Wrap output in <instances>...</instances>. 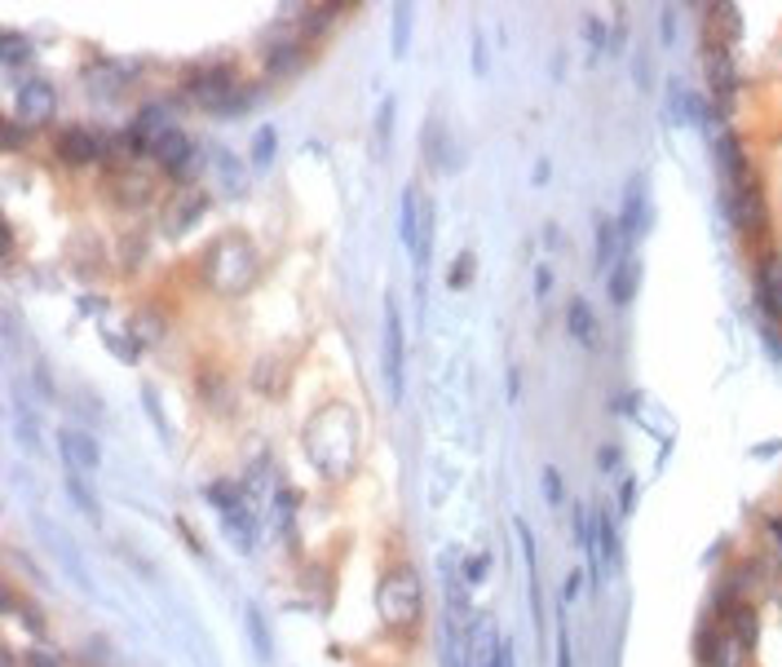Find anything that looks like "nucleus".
Returning a JSON list of instances; mask_svg holds the SVG:
<instances>
[{
    "instance_id": "1",
    "label": "nucleus",
    "mask_w": 782,
    "mask_h": 667,
    "mask_svg": "<svg viewBox=\"0 0 782 667\" xmlns=\"http://www.w3.org/2000/svg\"><path fill=\"white\" fill-rule=\"evenodd\" d=\"M376 615L389 628H416L425 615V583L416 566H394L376 588Z\"/></svg>"
},
{
    "instance_id": "14",
    "label": "nucleus",
    "mask_w": 782,
    "mask_h": 667,
    "mask_svg": "<svg viewBox=\"0 0 782 667\" xmlns=\"http://www.w3.org/2000/svg\"><path fill=\"white\" fill-rule=\"evenodd\" d=\"M636 284H641V261H636V252H628L615 270L606 275V292H610L615 305H628L636 297Z\"/></svg>"
},
{
    "instance_id": "36",
    "label": "nucleus",
    "mask_w": 782,
    "mask_h": 667,
    "mask_svg": "<svg viewBox=\"0 0 782 667\" xmlns=\"http://www.w3.org/2000/svg\"><path fill=\"white\" fill-rule=\"evenodd\" d=\"M672 40H677V10L668 5L664 10V45H672Z\"/></svg>"
},
{
    "instance_id": "13",
    "label": "nucleus",
    "mask_w": 782,
    "mask_h": 667,
    "mask_svg": "<svg viewBox=\"0 0 782 667\" xmlns=\"http://www.w3.org/2000/svg\"><path fill=\"white\" fill-rule=\"evenodd\" d=\"M420 209H425L420 186H403V194H399V243L407 252H416V239H420Z\"/></svg>"
},
{
    "instance_id": "6",
    "label": "nucleus",
    "mask_w": 782,
    "mask_h": 667,
    "mask_svg": "<svg viewBox=\"0 0 782 667\" xmlns=\"http://www.w3.org/2000/svg\"><path fill=\"white\" fill-rule=\"evenodd\" d=\"M53 106H58V93H53V85H49V80H23V85H18L14 115H18V124H23V128L45 124V119L53 115Z\"/></svg>"
},
{
    "instance_id": "18",
    "label": "nucleus",
    "mask_w": 782,
    "mask_h": 667,
    "mask_svg": "<svg viewBox=\"0 0 782 667\" xmlns=\"http://www.w3.org/2000/svg\"><path fill=\"white\" fill-rule=\"evenodd\" d=\"M668 115H672V124H703L707 119L703 102L681 80H672V89H668Z\"/></svg>"
},
{
    "instance_id": "26",
    "label": "nucleus",
    "mask_w": 782,
    "mask_h": 667,
    "mask_svg": "<svg viewBox=\"0 0 782 667\" xmlns=\"http://www.w3.org/2000/svg\"><path fill=\"white\" fill-rule=\"evenodd\" d=\"M31 58V45L18 36V32H5L0 36V62L5 66H18V62H27Z\"/></svg>"
},
{
    "instance_id": "17",
    "label": "nucleus",
    "mask_w": 782,
    "mask_h": 667,
    "mask_svg": "<svg viewBox=\"0 0 782 667\" xmlns=\"http://www.w3.org/2000/svg\"><path fill=\"white\" fill-rule=\"evenodd\" d=\"M566 323H570V337H575L583 350H593V345H597V314H593V305L583 301V297H575V301H570Z\"/></svg>"
},
{
    "instance_id": "29",
    "label": "nucleus",
    "mask_w": 782,
    "mask_h": 667,
    "mask_svg": "<svg viewBox=\"0 0 782 667\" xmlns=\"http://www.w3.org/2000/svg\"><path fill=\"white\" fill-rule=\"evenodd\" d=\"M487 570H491V557H487V553L465 557V566H461V575H465V583H469V588H478V583L487 579Z\"/></svg>"
},
{
    "instance_id": "10",
    "label": "nucleus",
    "mask_w": 782,
    "mask_h": 667,
    "mask_svg": "<svg viewBox=\"0 0 782 667\" xmlns=\"http://www.w3.org/2000/svg\"><path fill=\"white\" fill-rule=\"evenodd\" d=\"M53 151H58L62 164H93V160H102L106 147H102V138H98L93 128H80V124H76V128H62V138H58Z\"/></svg>"
},
{
    "instance_id": "9",
    "label": "nucleus",
    "mask_w": 782,
    "mask_h": 667,
    "mask_svg": "<svg viewBox=\"0 0 782 667\" xmlns=\"http://www.w3.org/2000/svg\"><path fill=\"white\" fill-rule=\"evenodd\" d=\"M151 160H155L164 173H173V177H190L194 168H200V160H194V142L186 138L181 128H173L168 138H160V142H155Z\"/></svg>"
},
{
    "instance_id": "5",
    "label": "nucleus",
    "mask_w": 782,
    "mask_h": 667,
    "mask_svg": "<svg viewBox=\"0 0 782 667\" xmlns=\"http://www.w3.org/2000/svg\"><path fill=\"white\" fill-rule=\"evenodd\" d=\"M403 318L394 297L384 301V327H380V372H384V389H389V403H403Z\"/></svg>"
},
{
    "instance_id": "3",
    "label": "nucleus",
    "mask_w": 782,
    "mask_h": 667,
    "mask_svg": "<svg viewBox=\"0 0 782 667\" xmlns=\"http://www.w3.org/2000/svg\"><path fill=\"white\" fill-rule=\"evenodd\" d=\"M204 495H209L217 521L226 526V536L235 540V549H239V553H252V544H256V508H252V500H248L235 482H213Z\"/></svg>"
},
{
    "instance_id": "38",
    "label": "nucleus",
    "mask_w": 782,
    "mask_h": 667,
    "mask_svg": "<svg viewBox=\"0 0 782 667\" xmlns=\"http://www.w3.org/2000/svg\"><path fill=\"white\" fill-rule=\"evenodd\" d=\"M557 667H570V637H566V628L557 632Z\"/></svg>"
},
{
    "instance_id": "24",
    "label": "nucleus",
    "mask_w": 782,
    "mask_h": 667,
    "mask_svg": "<svg viewBox=\"0 0 782 667\" xmlns=\"http://www.w3.org/2000/svg\"><path fill=\"white\" fill-rule=\"evenodd\" d=\"M275 151H279L275 128H270V124H261V128H256V138H252V168H256V173H266V168L275 164Z\"/></svg>"
},
{
    "instance_id": "42",
    "label": "nucleus",
    "mask_w": 782,
    "mask_h": 667,
    "mask_svg": "<svg viewBox=\"0 0 782 667\" xmlns=\"http://www.w3.org/2000/svg\"><path fill=\"white\" fill-rule=\"evenodd\" d=\"M597 460H602V469H610V464H619V451H615V446H602Z\"/></svg>"
},
{
    "instance_id": "34",
    "label": "nucleus",
    "mask_w": 782,
    "mask_h": 667,
    "mask_svg": "<svg viewBox=\"0 0 782 667\" xmlns=\"http://www.w3.org/2000/svg\"><path fill=\"white\" fill-rule=\"evenodd\" d=\"M765 536H769V544H773V553L782 557V513H773V517L765 521Z\"/></svg>"
},
{
    "instance_id": "11",
    "label": "nucleus",
    "mask_w": 782,
    "mask_h": 667,
    "mask_svg": "<svg viewBox=\"0 0 782 667\" xmlns=\"http://www.w3.org/2000/svg\"><path fill=\"white\" fill-rule=\"evenodd\" d=\"M756 297H760V310L778 323L782 318V256H760L756 261Z\"/></svg>"
},
{
    "instance_id": "31",
    "label": "nucleus",
    "mask_w": 782,
    "mask_h": 667,
    "mask_svg": "<svg viewBox=\"0 0 782 667\" xmlns=\"http://www.w3.org/2000/svg\"><path fill=\"white\" fill-rule=\"evenodd\" d=\"M142 403H147V416H151V420H155V425H160V433H164V438H168V433H173V429H168V416H164V412H160V398H155V393H151V389H142Z\"/></svg>"
},
{
    "instance_id": "8",
    "label": "nucleus",
    "mask_w": 782,
    "mask_h": 667,
    "mask_svg": "<svg viewBox=\"0 0 782 667\" xmlns=\"http://www.w3.org/2000/svg\"><path fill=\"white\" fill-rule=\"evenodd\" d=\"M707 85H711L716 106L730 111V102H734V93H739V72H734L730 45H711V53H707Z\"/></svg>"
},
{
    "instance_id": "32",
    "label": "nucleus",
    "mask_w": 782,
    "mask_h": 667,
    "mask_svg": "<svg viewBox=\"0 0 782 667\" xmlns=\"http://www.w3.org/2000/svg\"><path fill=\"white\" fill-rule=\"evenodd\" d=\"M27 667H62V658L49 645H36V650H27Z\"/></svg>"
},
{
    "instance_id": "16",
    "label": "nucleus",
    "mask_w": 782,
    "mask_h": 667,
    "mask_svg": "<svg viewBox=\"0 0 782 667\" xmlns=\"http://www.w3.org/2000/svg\"><path fill=\"white\" fill-rule=\"evenodd\" d=\"M721 628L752 654V645H756V628H760V619H756V606L752 602H739V606H730L726 615H721Z\"/></svg>"
},
{
    "instance_id": "21",
    "label": "nucleus",
    "mask_w": 782,
    "mask_h": 667,
    "mask_svg": "<svg viewBox=\"0 0 782 667\" xmlns=\"http://www.w3.org/2000/svg\"><path fill=\"white\" fill-rule=\"evenodd\" d=\"M217 181H222V190L230 194V199H239L243 190H248V173H243V164L222 147L217 151Z\"/></svg>"
},
{
    "instance_id": "35",
    "label": "nucleus",
    "mask_w": 782,
    "mask_h": 667,
    "mask_svg": "<svg viewBox=\"0 0 782 667\" xmlns=\"http://www.w3.org/2000/svg\"><path fill=\"white\" fill-rule=\"evenodd\" d=\"M632 504H636V482L628 478L623 491H619V513H632Z\"/></svg>"
},
{
    "instance_id": "43",
    "label": "nucleus",
    "mask_w": 782,
    "mask_h": 667,
    "mask_svg": "<svg viewBox=\"0 0 782 667\" xmlns=\"http://www.w3.org/2000/svg\"><path fill=\"white\" fill-rule=\"evenodd\" d=\"M589 40H593V45H597V49H602V45H606V32H602V23H597V18H593V23H589Z\"/></svg>"
},
{
    "instance_id": "19",
    "label": "nucleus",
    "mask_w": 782,
    "mask_h": 667,
    "mask_svg": "<svg viewBox=\"0 0 782 667\" xmlns=\"http://www.w3.org/2000/svg\"><path fill=\"white\" fill-rule=\"evenodd\" d=\"M243 628H248V641H252L256 658H261V663H270V658H275V637H270L266 615H261L256 606H248V611H243Z\"/></svg>"
},
{
    "instance_id": "12",
    "label": "nucleus",
    "mask_w": 782,
    "mask_h": 667,
    "mask_svg": "<svg viewBox=\"0 0 782 667\" xmlns=\"http://www.w3.org/2000/svg\"><path fill=\"white\" fill-rule=\"evenodd\" d=\"M645 222H649V209H645V177L636 173V177L628 181L623 213H619V230H623V239H636V235L645 230Z\"/></svg>"
},
{
    "instance_id": "37",
    "label": "nucleus",
    "mask_w": 782,
    "mask_h": 667,
    "mask_svg": "<svg viewBox=\"0 0 782 667\" xmlns=\"http://www.w3.org/2000/svg\"><path fill=\"white\" fill-rule=\"evenodd\" d=\"M36 389H40L45 398H53V380H49V367H45V363H36Z\"/></svg>"
},
{
    "instance_id": "7",
    "label": "nucleus",
    "mask_w": 782,
    "mask_h": 667,
    "mask_svg": "<svg viewBox=\"0 0 782 667\" xmlns=\"http://www.w3.org/2000/svg\"><path fill=\"white\" fill-rule=\"evenodd\" d=\"M58 451L67 460V474H80V478L98 474V464H102V451L85 429H58Z\"/></svg>"
},
{
    "instance_id": "44",
    "label": "nucleus",
    "mask_w": 782,
    "mask_h": 667,
    "mask_svg": "<svg viewBox=\"0 0 782 667\" xmlns=\"http://www.w3.org/2000/svg\"><path fill=\"white\" fill-rule=\"evenodd\" d=\"M548 173H553V164H548V160H540V164H535V173H531V177H535V186H544V181H548Z\"/></svg>"
},
{
    "instance_id": "41",
    "label": "nucleus",
    "mask_w": 782,
    "mask_h": 667,
    "mask_svg": "<svg viewBox=\"0 0 782 667\" xmlns=\"http://www.w3.org/2000/svg\"><path fill=\"white\" fill-rule=\"evenodd\" d=\"M5 147H23V128L18 124H5Z\"/></svg>"
},
{
    "instance_id": "4",
    "label": "nucleus",
    "mask_w": 782,
    "mask_h": 667,
    "mask_svg": "<svg viewBox=\"0 0 782 667\" xmlns=\"http://www.w3.org/2000/svg\"><path fill=\"white\" fill-rule=\"evenodd\" d=\"M186 93L200 102V106L222 111V115H235V111L248 106V98L239 93L230 66H200V72H190V76H186Z\"/></svg>"
},
{
    "instance_id": "15",
    "label": "nucleus",
    "mask_w": 782,
    "mask_h": 667,
    "mask_svg": "<svg viewBox=\"0 0 782 667\" xmlns=\"http://www.w3.org/2000/svg\"><path fill=\"white\" fill-rule=\"evenodd\" d=\"M623 230H619V222H610V217H597V270H615V265L628 256L623 252Z\"/></svg>"
},
{
    "instance_id": "40",
    "label": "nucleus",
    "mask_w": 782,
    "mask_h": 667,
    "mask_svg": "<svg viewBox=\"0 0 782 667\" xmlns=\"http://www.w3.org/2000/svg\"><path fill=\"white\" fill-rule=\"evenodd\" d=\"M548 288H553V270H548V265H540V270H535V292L544 297Z\"/></svg>"
},
{
    "instance_id": "20",
    "label": "nucleus",
    "mask_w": 782,
    "mask_h": 667,
    "mask_svg": "<svg viewBox=\"0 0 782 667\" xmlns=\"http://www.w3.org/2000/svg\"><path fill=\"white\" fill-rule=\"evenodd\" d=\"M134 133H138V138H142L151 151H155V142H160V138H168L173 124H168V115H164L160 106H142V111H138V119H134Z\"/></svg>"
},
{
    "instance_id": "33",
    "label": "nucleus",
    "mask_w": 782,
    "mask_h": 667,
    "mask_svg": "<svg viewBox=\"0 0 782 667\" xmlns=\"http://www.w3.org/2000/svg\"><path fill=\"white\" fill-rule=\"evenodd\" d=\"M544 495H548L553 508L562 504V478H557V469H544Z\"/></svg>"
},
{
    "instance_id": "2",
    "label": "nucleus",
    "mask_w": 782,
    "mask_h": 667,
    "mask_svg": "<svg viewBox=\"0 0 782 667\" xmlns=\"http://www.w3.org/2000/svg\"><path fill=\"white\" fill-rule=\"evenodd\" d=\"M204 275H209V284H213L222 297L243 292V288L256 279V248H252L243 235H226L222 243L209 248Z\"/></svg>"
},
{
    "instance_id": "30",
    "label": "nucleus",
    "mask_w": 782,
    "mask_h": 667,
    "mask_svg": "<svg viewBox=\"0 0 782 667\" xmlns=\"http://www.w3.org/2000/svg\"><path fill=\"white\" fill-rule=\"evenodd\" d=\"M389 124H394V98H384L380 111H376V142H380V151L389 147Z\"/></svg>"
},
{
    "instance_id": "22",
    "label": "nucleus",
    "mask_w": 782,
    "mask_h": 667,
    "mask_svg": "<svg viewBox=\"0 0 782 667\" xmlns=\"http://www.w3.org/2000/svg\"><path fill=\"white\" fill-rule=\"evenodd\" d=\"M412 27H416V10L412 5H394V27H389V45H394V58L412 53Z\"/></svg>"
},
{
    "instance_id": "28",
    "label": "nucleus",
    "mask_w": 782,
    "mask_h": 667,
    "mask_svg": "<svg viewBox=\"0 0 782 667\" xmlns=\"http://www.w3.org/2000/svg\"><path fill=\"white\" fill-rule=\"evenodd\" d=\"M474 270H478V265H474V252H461V256H455V265H451V275H446V284H451L455 292H461V288H465V284L474 279Z\"/></svg>"
},
{
    "instance_id": "27",
    "label": "nucleus",
    "mask_w": 782,
    "mask_h": 667,
    "mask_svg": "<svg viewBox=\"0 0 782 667\" xmlns=\"http://www.w3.org/2000/svg\"><path fill=\"white\" fill-rule=\"evenodd\" d=\"M270 76H283V72H292V66H301V45H279L275 53H270Z\"/></svg>"
},
{
    "instance_id": "39",
    "label": "nucleus",
    "mask_w": 782,
    "mask_h": 667,
    "mask_svg": "<svg viewBox=\"0 0 782 667\" xmlns=\"http://www.w3.org/2000/svg\"><path fill=\"white\" fill-rule=\"evenodd\" d=\"M579 592H583V575H579V570H570V575H566V602H575Z\"/></svg>"
},
{
    "instance_id": "25",
    "label": "nucleus",
    "mask_w": 782,
    "mask_h": 667,
    "mask_svg": "<svg viewBox=\"0 0 782 667\" xmlns=\"http://www.w3.org/2000/svg\"><path fill=\"white\" fill-rule=\"evenodd\" d=\"M597 557H602V566H615V562H619V530H615L610 508H606L602 521H597Z\"/></svg>"
},
{
    "instance_id": "23",
    "label": "nucleus",
    "mask_w": 782,
    "mask_h": 667,
    "mask_svg": "<svg viewBox=\"0 0 782 667\" xmlns=\"http://www.w3.org/2000/svg\"><path fill=\"white\" fill-rule=\"evenodd\" d=\"M67 495H72V504L89 517V521H102V508H98V495H93V487L80 478V474H67Z\"/></svg>"
},
{
    "instance_id": "45",
    "label": "nucleus",
    "mask_w": 782,
    "mask_h": 667,
    "mask_svg": "<svg viewBox=\"0 0 782 667\" xmlns=\"http://www.w3.org/2000/svg\"><path fill=\"white\" fill-rule=\"evenodd\" d=\"M0 667H18V663H14V654H10V650H5V654H0Z\"/></svg>"
}]
</instances>
